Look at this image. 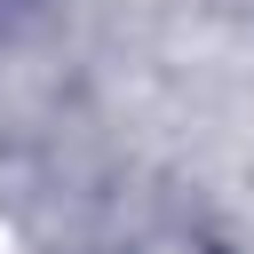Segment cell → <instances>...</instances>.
<instances>
[{
    "instance_id": "6da1fadb",
    "label": "cell",
    "mask_w": 254,
    "mask_h": 254,
    "mask_svg": "<svg viewBox=\"0 0 254 254\" xmlns=\"http://www.w3.org/2000/svg\"><path fill=\"white\" fill-rule=\"evenodd\" d=\"M0 254H16V238H8V222H0Z\"/></svg>"
}]
</instances>
